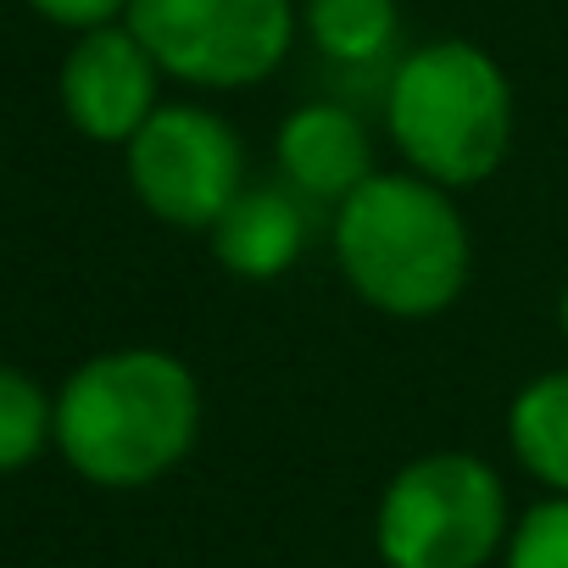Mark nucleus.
<instances>
[{
	"label": "nucleus",
	"instance_id": "9b49d317",
	"mask_svg": "<svg viewBox=\"0 0 568 568\" xmlns=\"http://www.w3.org/2000/svg\"><path fill=\"white\" fill-rule=\"evenodd\" d=\"M302 34L335 68H379L396 51V0H302Z\"/></svg>",
	"mask_w": 568,
	"mask_h": 568
},
{
	"label": "nucleus",
	"instance_id": "20e7f679",
	"mask_svg": "<svg viewBox=\"0 0 568 568\" xmlns=\"http://www.w3.org/2000/svg\"><path fill=\"white\" fill-rule=\"evenodd\" d=\"M507 529V485L474 452H424L402 463L374 507V551L385 568H490Z\"/></svg>",
	"mask_w": 568,
	"mask_h": 568
},
{
	"label": "nucleus",
	"instance_id": "423d86ee",
	"mask_svg": "<svg viewBox=\"0 0 568 568\" xmlns=\"http://www.w3.org/2000/svg\"><path fill=\"white\" fill-rule=\"evenodd\" d=\"M123 151L140 206L168 229L212 234V223L245 190V140L201 101H162Z\"/></svg>",
	"mask_w": 568,
	"mask_h": 568
},
{
	"label": "nucleus",
	"instance_id": "1a4fd4ad",
	"mask_svg": "<svg viewBox=\"0 0 568 568\" xmlns=\"http://www.w3.org/2000/svg\"><path fill=\"white\" fill-rule=\"evenodd\" d=\"M313 240V201L296 195L291 184H245L234 206L212 223V256L223 273L245 284H273L284 278Z\"/></svg>",
	"mask_w": 568,
	"mask_h": 568
},
{
	"label": "nucleus",
	"instance_id": "f8f14e48",
	"mask_svg": "<svg viewBox=\"0 0 568 568\" xmlns=\"http://www.w3.org/2000/svg\"><path fill=\"white\" fill-rule=\"evenodd\" d=\"M57 440V402L18 368H0V474L34 463Z\"/></svg>",
	"mask_w": 568,
	"mask_h": 568
},
{
	"label": "nucleus",
	"instance_id": "6e6552de",
	"mask_svg": "<svg viewBox=\"0 0 568 568\" xmlns=\"http://www.w3.org/2000/svg\"><path fill=\"white\" fill-rule=\"evenodd\" d=\"M273 162L278 179L313 206H341L357 184H368L374 168V140L368 123L346 101H302L284 112L273 134Z\"/></svg>",
	"mask_w": 568,
	"mask_h": 568
},
{
	"label": "nucleus",
	"instance_id": "7ed1b4c3",
	"mask_svg": "<svg viewBox=\"0 0 568 568\" xmlns=\"http://www.w3.org/2000/svg\"><path fill=\"white\" fill-rule=\"evenodd\" d=\"M513 79L474 40L413 45L385 84V129L407 173L440 190L485 184L513 151Z\"/></svg>",
	"mask_w": 568,
	"mask_h": 568
},
{
	"label": "nucleus",
	"instance_id": "f03ea898",
	"mask_svg": "<svg viewBox=\"0 0 568 568\" xmlns=\"http://www.w3.org/2000/svg\"><path fill=\"white\" fill-rule=\"evenodd\" d=\"M201 435V385L162 346L101 352L68 374L57 396V446L101 490H145L168 479Z\"/></svg>",
	"mask_w": 568,
	"mask_h": 568
},
{
	"label": "nucleus",
	"instance_id": "39448f33",
	"mask_svg": "<svg viewBox=\"0 0 568 568\" xmlns=\"http://www.w3.org/2000/svg\"><path fill=\"white\" fill-rule=\"evenodd\" d=\"M184 90H251L291 62L302 40V0H129L123 18Z\"/></svg>",
	"mask_w": 568,
	"mask_h": 568
},
{
	"label": "nucleus",
	"instance_id": "9d476101",
	"mask_svg": "<svg viewBox=\"0 0 568 568\" xmlns=\"http://www.w3.org/2000/svg\"><path fill=\"white\" fill-rule=\"evenodd\" d=\"M507 446L546 496H568V368L518 385L507 402Z\"/></svg>",
	"mask_w": 568,
	"mask_h": 568
},
{
	"label": "nucleus",
	"instance_id": "2eb2a0df",
	"mask_svg": "<svg viewBox=\"0 0 568 568\" xmlns=\"http://www.w3.org/2000/svg\"><path fill=\"white\" fill-rule=\"evenodd\" d=\"M557 329H562V341H568V278H562V291H557Z\"/></svg>",
	"mask_w": 568,
	"mask_h": 568
},
{
	"label": "nucleus",
	"instance_id": "f257e3e1",
	"mask_svg": "<svg viewBox=\"0 0 568 568\" xmlns=\"http://www.w3.org/2000/svg\"><path fill=\"white\" fill-rule=\"evenodd\" d=\"M329 245L352 296L396 324L452 313L474 278V229L457 195L407 168L357 184L329 217Z\"/></svg>",
	"mask_w": 568,
	"mask_h": 568
},
{
	"label": "nucleus",
	"instance_id": "4468645a",
	"mask_svg": "<svg viewBox=\"0 0 568 568\" xmlns=\"http://www.w3.org/2000/svg\"><path fill=\"white\" fill-rule=\"evenodd\" d=\"M29 7H34L45 23L73 29V34L106 29V23H123V18H129V0H29Z\"/></svg>",
	"mask_w": 568,
	"mask_h": 568
},
{
	"label": "nucleus",
	"instance_id": "ddd939ff",
	"mask_svg": "<svg viewBox=\"0 0 568 568\" xmlns=\"http://www.w3.org/2000/svg\"><path fill=\"white\" fill-rule=\"evenodd\" d=\"M501 568H568V496H540L513 518Z\"/></svg>",
	"mask_w": 568,
	"mask_h": 568
},
{
	"label": "nucleus",
	"instance_id": "0eeeda50",
	"mask_svg": "<svg viewBox=\"0 0 568 568\" xmlns=\"http://www.w3.org/2000/svg\"><path fill=\"white\" fill-rule=\"evenodd\" d=\"M162 68L129 23L84 29L62 62V112L95 145H129L162 106Z\"/></svg>",
	"mask_w": 568,
	"mask_h": 568
}]
</instances>
